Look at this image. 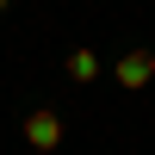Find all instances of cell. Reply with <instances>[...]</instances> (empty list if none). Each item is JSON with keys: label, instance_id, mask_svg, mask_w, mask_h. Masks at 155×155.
<instances>
[{"label": "cell", "instance_id": "cell-1", "mask_svg": "<svg viewBox=\"0 0 155 155\" xmlns=\"http://www.w3.org/2000/svg\"><path fill=\"white\" fill-rule=\"evenodd\" d=\"M25 143H31L37 155H50V149L62 143V112H50V106H37L31 118H25Z\"/></svg>", "mask_w": 155, "mask_h": 155}, {"label": "cell", "instance_id": "cell-2", "mask_svg": "<svg viewBox=\"0 0 155 155\" xmlns=\"http://www.w3.org/2000/svg\"><path fill=\"white\" fill-rule=\"evenodd\" d=\"M149 81H155V50H124L118 56V87L137 93V87H149Z\"/></svg>", "mask_w": 155, "mask_h": 155}, {"label": "cell", "instance_id": "cell-3", "mask_svg": "<svg viewBox=\"0 0 155 155\" xmlns=\"http://www.w3.org/2000/svg\"><path fill=\"white\" fill-rule=\"evenodd\" d=\"M68 81H99V56L93 50H68Z\"/></svg>", "mask_w": 155, "mask_h": 155}, {"label": "cell", "instance_id": "cell-4", "mask_svg": "<svg viewBox=\"0 0 155 155\" xmlns=\"http://www.w3.org/2000/svg\"><path fill=\"white\" fill-rule=\"evenodd\" d=\"M6 6H12V0H0V12H6Z\"/></svg>", "mask_w": 155, "mask_h": 155}]
</instances>
